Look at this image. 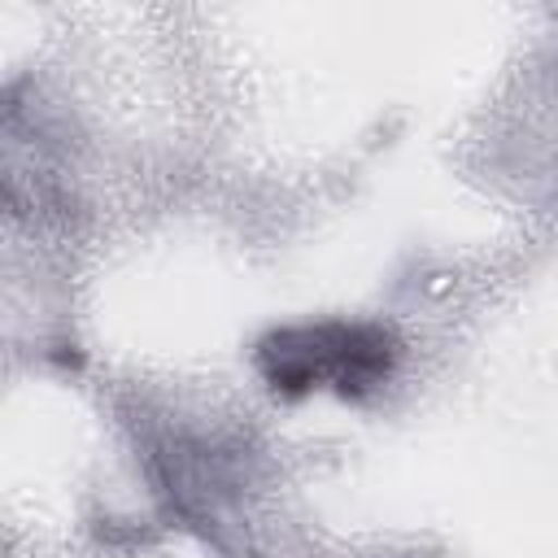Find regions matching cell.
Here are the masks:
<instances>
[{"label": "cell", "mask_w": 558, "mask_h": 558, "mask_svg": "<svg viewBox=\"0 0 558 558\" xmlns=\"http://www.w3.org/2000/svg\"><path fill=\"white\" fill-rule=\"evenodd\" d=\"M392 336L371 323H301L257 344V366L279 392L331 388L340 397H362L392 375Z\"/></svg>", "instance_id": "6da1fadb"}]
</instances>
